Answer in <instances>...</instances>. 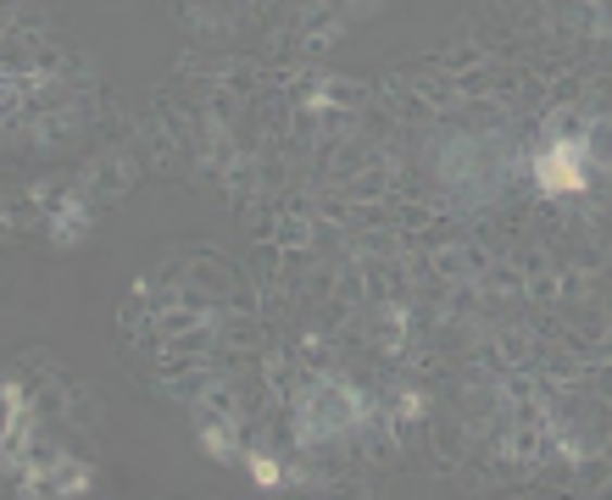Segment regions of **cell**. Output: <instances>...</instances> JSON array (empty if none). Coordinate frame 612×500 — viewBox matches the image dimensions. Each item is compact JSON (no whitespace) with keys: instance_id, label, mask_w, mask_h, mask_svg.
I'll use <instances>...</instances> for the list:
<instances>
[{"instance_id":"5","label":"cell","mask_w":612,"mask_h":500,"mask_svg":"<svg viewBox=\"0 0 612 500\" xmlns=\"http://www.w3.org/2000/svg\"><path fill=\"white\" fill-rule=\"evenodd\" d=\"M128 157H123V150H112V157H101L96 167H89V189H96V195H117V189H128Z\"/></svg>"},{"instance_id":"1","label":"cell","mask_w":612,"mask_h":500,"mask_svg":"<svg viewBox=\"0 0 612 500\" xmlns=\"http://www.w3.org/2000/svg\"><path fill=\"white\" fill-rule=\"evenodd\" d=\"M301 407V434L307 439H340V434H351L357 423H362V395L346 384V378H317V384H307V395L296 400Z\"/></svg>"},{"instance_id":"4","label":"cell","mask_w":612,"mask_h":500,"mask_svg":"<svg viewBox=\"0 0 612 500\" xmlns=\"http://www.w3.org/2000/svg\"><path fill=\"white\" fill-rule=\"evenodd\" d=\"M51 239L57 245H73V239H84L89 234V212H84V200L78 195H67V200H57V212H51Z\"/></svg>"},{"instance_id":"3","label":"cell","mask_w":612,"mask_h":500,"mask_svg":"<svg viewBox=\"0 0 612 500\" xmlns=\"http://www.w3.org/2000/svg\"><path fill=\"white\" fill-rule=\"evenodd\" d=\"M196 439L207 457H234V423L217 407H196Z\"/></svg>"},{"instance_id":"8","label":"cell","mask_w":612,"mask_h":500,"mask_svg":"<svg viewBox=\"0 0 612 500\" xmlns=\"http://www.w3.org/2000/svg\"><path fill=\"white\" fill-rule=\"evenodd\" d=\"M307 239H312L307 217H285V228H278V245H285V250H296V245H307Z\"/></svg>"},{"instance_id":"6","label":"cell","mask_w":612,"mask_h":500,"mask_svg":"<svg viewBox=\"0 0 612 500\" xmlns=\"http://www.w3.org/2000/svg\"><path fill=\"white\" fill-rule=\"evenodd\" d=\"M585 162L612 167V117H596V123L585 128Z\"/></svg>"},{"instance_id":"7","label":"cell","mask_w":612,"mask_h":500,"mask_svg":"<svg viewBox=\"0 0 612 500\" xmlns=\"http://www.w3.org/2000/svg\"><path fill=\"white\" fill-rule=\"evenodd\" d=\"M246 473H251L262 489H278V478H285V473H278V462L262 457V450H251V457H246Z\"/></svg>"},{"instance_id":"2","label":"cell","mask_w":612,"mask_h":500,"mask_svg":"<svg viewBox=\"0 0 612 500\" xmlns=\"http://www.w3.org/2000/svg\"><path fill=\"white\" fill-rule=\"evenodd\" d=\"M535 178L546 195H579L585 178V145L579 139H546L540 157H535Z\"/></svg>"}]
</instances>
